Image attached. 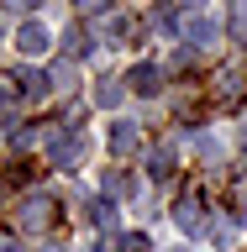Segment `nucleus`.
Segmentation results:
<instances>
[{"label": "nucleus", "mask_w": 247, "mask_h": 252, "mask_svg": "<svg viewBox=\"0 0 247 252\" xmlns=\"http://www.w3.org/2000/svg\"><path fill=\"white\" fill-rule=\"evenodd\" d=\"M16 5H27V11H37V5H42V0H16Z\"/></svg>", "instance_id": "obj_12"}, {"label": "nucleus", "mask_w": 247, "mask_h": 252, "mask_svg": "<svg viewBox=\"0 0 247 252\" xmlns=\"http://www.w3.org/2000/svg\"><path fill=\"white\" fill-rule=\"evenodd\" d=\"M174 220H179V231H200V226H205L200 200H179V205H174Z\"/></svg>", "instance_id": "obj_4"}, {"label": "nucleus", "mask_w": 247, "mask_h": 252, "mask_svg": "<svg viewBox=\"0 0 247 252\" xmlns=\"http://www.w3.org/2000/svg\"><path fill=\"white\" fill-rule=\"evenodd\" d=\"M63 42H69V53H74V58H84V53H90V37H84V32H69V37H63Z\"/></svg>", "instance_id": "obj_8"}, {"label": "nucleus", "mask_w": 247, "mask_h": 252, "mask_svg": "<svg viewBox=\"0 0 247 252\" xmlns=\"http://www.w3.org/2000/svg\"><path fill=\"white\" fill-rule=\"evenodd\" d=\"M216 21H211V16H189V21H184V42H195V47H211V42H216Z\"/></svg>", "instance_id": "obj_2"}, {"label": "nucleus", "mask_w": 247, "mask_h": 252, "mask_svg": "<svg viewBox=\"0 0 247 252\" xmlns=\"http://www.w3.org/2000/svg\"><path fill=\"white\" fill-rule=\"evenodd\" d=\"M174 168V147H158V153H153V173H158V179H163V173H169Z\"/></svg>", "instance_id": "obj_9"}, {"label": "nucleus", "mask_w": 247, "mask_h": 252, "mask_svg": "<svg viewBox=\"0 0 247 252\" xmlns=\"http://www.w3.org/2000/svg\"><path fill=\"white\" fill-rule=\"evenodd\" d=\"M110 0H79V11H106Z\"/></svg>", "instance_id": "obj_11"}, {"label": "nucleus", "mask_w": 247, "mask_h": 252, "mask_svg": "<svg viewBox=\"0 0 247 252\" xmlns=\"http://www.w3.org/2000/svg\"><path fill=\"white\" fill-rule=\"evenodd\" d=\"M132 147H137V126L116 121V126H110V153H132Z\"/></svg>", "instance_id": "obj_5"}, {"label": "nucleus", "mask_w": 247, "mask_h": 252, "mask_svg": "<svg viewBox=\"0 0 247 252\" xmlns=\"http://www.w3.org/2000/svg\"><path fill=\"white\" fill-rule=\"evenodd\" d=\"M132 90H137V94H158V68H153V63L132 68Z\"/></svg>", "instance_id": "obj_6"}, {"label": "nucleus", "mask_w": 247, "mask_h": 252, "mask_svg": "<svg viewBox=\"0 0 247 252\" xmlns=\"http://www.w3.org/2000/svg\"><path fill=\"white\" fill-rule=\"evenodd\" d=\"M47 153H53V163H58V168H74L79 153H84V137H79V131H63V137L47 142Z\"/></svg>", "instance_id": "obj_1"}, {"label": "nucleus", "mask_w": 247, "mask_h": 252, "mask_svg": "<svg viewBox=\"0 0 247 252\" xmlns=\"http://www.w3.org/2000/svg\"><path fill=\"white\" fill-rule=\"evenodd\" d=\"M16 47L27 53V58H37L47 47V27H37V21H27V27H16Z\"/></svg>", "instance_id": "obj_3"}, {"label": "nucleus", "mask_w": 247, "mask_h": 252, "mask_svg": "<svg viewBox=\"0 0 247 252\" xmlns=\"http://www.w3.org/2000/svg\"><path fill=\"white\" fill-rule=\"evenodd\" d=\"M95 100H100V105H121V90H116V84H110V79H106V84L95 90Z\"/></svg>", "instance_id": "obj_10"}, {"label": "nucleus", "mask_w": 247, "mask_h": 252, "mask_svg": "<svg viewBox=\"0 0 247 252\" xmlns=\"http://www.w3.org/2000/svg\"><path fill=\"white\" fill-rule=\"evenodd\" d=\"M90 226L110 231V226H116V205H110V200H90Z\"/></svg>", "instance_id": "obj_7"}]
</instances>
